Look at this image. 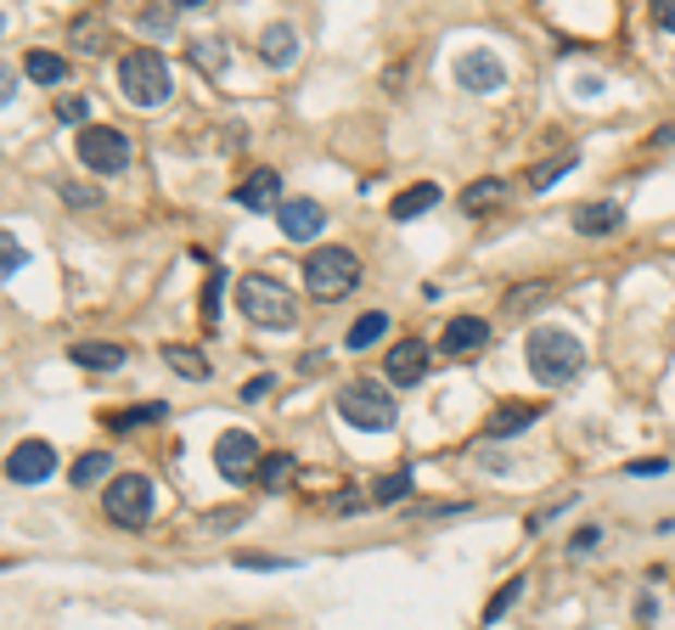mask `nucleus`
Here are the masks:
<instances>
[{
	"label": "nucleus",
	"instance_id": "nucleus-1",
	"mask_svg": "<svg viewBox=\"0 0 675 630\" xmlns=\"http://www.w3.org/2000/svg\"><path fill=\"white\" fill-rule=\"evenodd\" d=\"M524 360H529L535 383H547V388H568L586 372V349L574 333H563V326H535L529 344H524Z\"/></svg>",
	"mask_w": 675,
	"mask_h": 630
},
{
	"label": "nucleus",
	"instance_id": "nucleus-2",
	"mask_svg": "<svg viewBox=\"0 0 675 630\" xmlns=\"http://www.w3.org/2000/svg\"><path fill=\"white\" fill-rule=\"evenodd\" d=\"M236 310H243L254 326H265V333H287V326L298 321V298H293V287H282L277 276L248 271L243 282H236Z\"/></svg>",
	"mask_w": 675,
	"mask_h": 630
},
{
	"label": "nucleus",
	"instance_id": "nucleus-3",
	"mask_svg": "<svg viewBox=\"0 0 675 630\" xmlns=\"http://www.w3.org/2000/svg\"><path fill=\"white\" fill-rule=\"evenodd\" d=\"M360 254L355 248H316L310 259H304V293L321 298V305H338V298H349L360 287Z\"/></svg>",
	"mask_w": 675,
	"mask_h": 630
},
{
	"label": "nucleus",
	"instance_id": "nucleus-4",
	"mask_svg": "<svg viewBox=\"0 0 675 630\" xmlns=\"http://www.w3.org/2000/svg\"><path fill=\"white\" fill-rule=\"evenodd\" d=\"M119 90L130 96L135 108H163L169 90H175L163 51H124V62H119Z\"/></svg>",
	"mask_w": 675,
	"mask_h": 630
},
{
	"label": "nucleus",
	"instance_id": "nucleus-5",
	"mask_svg": "<svg viewBox=\"0 0 675 630\" xmlns=\"http://www.w3.org/2000/svg\"><path fill=\"white\" fill-rule=\"evenodd\" d=\"M338 417H344L349 428H366V434H383V428H394V394L383 383H344L338 388Z\"/></svg>",
	"mask_w": 675,
	"mask_h": 630
},
{
	"label": "nucleus",
	"instance_id": "nucleus-6",
	"mask_svg": "<svg viewBox=\"0 0 675 630\" xmlns=\"http://www.w3.org/2000/svg\"><path fill=\"white\" fill-rule=\"evenodd\" d=\"M158 507V495H152V479L147 473H119L108 484V495H101V512H108L119 529H142Z\"/></svg>",
	"mask_w": 675,
	"mask_h": 630
},
{
	"label": "nucleus",
	"instance_id": "nucleus-7",
	"mask_svg": "<svg viewBox=\"0 0 675 630\" xmlns=\"http://www.w3.org/2000/svg\"><path fill=\"white\" fill-rule=\"evenodd\" d=\"M74 147H79V163H85V170H96V175H119L124 163H130V136H124V129H113V124H85Z\"/></svg>",
	"mask_w": 675,
	"mask_h": 630
},
{
	"label": "nucleus",
	"instance_id": "nucleus-8",
	"mask_svg": "<svg viewBox=\"0 0 675 630\" xmlns=\"http://www.w3.org/2000/svg\"><path fill=\"white\" fill-rule=\"evenodd\" d=\"M259 461H265V450H259V440L248 434V428H225V434L214 440V468H220V479H231V484L259 479Z\"/></svg>",
	"mask_w": 675,
	"mask_h": 630
},
{
	"label": "nucleus",
	"instance_id": "nucleus-9",
	"mask_svg": "<svg viewBox=\"0 0 675 630\" xmlns=\"http://www.w3.org/2000/svg\"><path fill=\"white\" fill-rule=\"evenodd\" d=\"M51 473H57V450H51L46 440L12 445V456H7V479H12V484H46Z\"/></svg>",
	"mask_w": 675,
	"mask_h": 630
},
{
	"label": "nucleus",
	"instance_id": "nucleus-10",
	"mask_svg": "<svg viewBox=\"0 0 675 630\" xmlns=\"http://www.w3.org/2000/svg\"><path fill=\"white\" fill-rule=\"evenodd\" d=\"M277 225H282V237H287V243H310L316 231L327 225V209L316 203V197H282Z\"/></svg>",
	"mask_w": 675,
	"mask_h": 630
},
{
	"label": "nucleus",
	"instance_id": "nucleus-11",
	"mask_svg": "<svg viewBox=\"0 0 675 630\" xmlns=\"http://www.w3.org/2000/svg\"><path fill=\"white\" fill-rule=\"evenodd\" d=\"M422 372H428V344H422V338L389 344V355H383V378H389V383L412 388V383H422Z\"/></svg>",
	"mask_w": 675,
	"mask_h": 630
},
{
	"label": "nucleus",
	"instance_id": "nucleus-12",
	"mask_svg": "<svg viewBox=\"0 0 675 630\" xmlns=\"http://www.w3.org/2000/svg\"><path fill=\"white\" fill-rule=\"evenodd\" d=\"M456 79H462L472 96H484V90H501L506 69H501L495 51H462V57H456Z\"/></svg>",
	"mask_w": 675,
	"mask_h": 630
},
{
	"label": "nucleus",
	"instance_id": "nucleus-13",
	"mask_svg": "<svg viewBox=\"0 0 675 630\" xmlns=\"http://www.w3.org/2000/svg\"><path fill=\"white\" fill-rule=\"evenodd\" d=\"M68 51H79V57L113 51V23L101 17V12H79L74 23H68Z\"/></svg>",
	"mask_w": 675,
	"mask_h": 630
},
{
	"label": "nucleus",
	"instance_id": "nucleus-14",
	"mask_svg": "<svg viewBox=\"0 0 675 630\" xmlns=\"http://www.w3.org/2000/svg\"><path fill=\"white\" fill-rule=\"evenodd\" d=\"M484 344H490V321H479V316H456L439 333V355H479Z\"/></svg>",
	"mask_w": 675,
	"mask_h": 630
},
{
	"label": "nucleus",
	"instance_id": "nucleus-15",
	"mask_svg": "<svg viewBox=\"0 0 675 630\" xmlns=\"http://www.w3.org/2000/svg\"><path fill=\"white\" fill-rule=\"evenodd\" d=\"M568 225L580 231V237H608V231H619V225H625V209H619V203H608V197H597V203H580V209H574Z\"/></svg>",
	"mask_w": 675,
	"mask_h": 630
},
{
	"label": "nucleus",
	"instance_id": "nucleus-16",
	"mask_svg": "<svg viewBox=\"0 0 675 630\" xmlns=\"http://www.w3.org/2000/svg\"><path fill=\"white\" fill-rule=\"evenodd\" d=\"M547 411V406H535V400H506V406H495L490 417H484V434L490 440H513V434H524V428Z\"/></svg>",
	"mask_w": 675,
	"mask_h": 630
},
{
	"label": "nucleus",
	"instance_id": "nucleus-17",
	"mask_svg": "<svg viewBox=\"0 0 675 630\" xmlns=\"http://www.w3.org/2000/svg\"><path fill=\"white\" fill-rule=\"evenodd\" d=\"M68 360H74V367H85V372H119L130 355H124V344H113V338H85V344L68 349Z\"/></svg>",
	"mask_w": 675,
	"mask_h": 630
},
{
	"label": "nucleus",
	"instance_id": "nucleus-18",
	"mask_svg": "<svg viewBox=\"0 0 675 630\" xmlns=\"http://www.w3.org/2000/svg\"><path fill=\"white\" fill-rule=\"evenodd\" d=\"M277 186H282V181H277V170H254V175H248L243 186H236L231 197H236V209L265 214V209H282V203H277Z\"/></svg>",
	"mask_w": 675,
	"mask_h": 630
},
{
	"label": "nucleus",
	"instance_id": "nucleus-19",
	"mask_svg": "<svg viewBox=\"0 0 675 630\" xmlns=\"http://www.w3.org/2000/svg\"><path fill=\"white\" fill-rule=\"evenodd\" d=\"M259 57L270 62V69H293V57H298V35H293V23H270L265 35H259Z\"/></svg>",
	"mask_w": 675,
	"mask_h": 630
},
{
	"label": "nucleus",
	"instance_id": "nucleus-20",
	"mask_svg": "<svg viewBox=\"0 0 675 630\" xmlns=\"http://www.w3.org/2000/svg\"><path fill=\"white\" fill-rule=\"evenodd\" d=\"M439 192L433 181H417V186H405V192H394V203H389V220H417V214H428L433 203H439Z\"/></svg>",
	"mask_w": 675,
	"mask_h": 630
},
{
	"label": "nucleus",
	"instance_id": "nucleus-21",
	"mask_svg": "<svg viewBox=\"0 0 675 630\" xmlns=\"http://www.w3.org/2000/svg\"><path fill=\"white\" fill-rule=\"evenodd\" d=\"M163 367H175V372H181V378H192V383H209V378H214L209 355L192 349V344H163Z\"/></svg>",
	"mask_w": 675,
	"mask_h": 630
},
{
	"label": "nucleus",
	"instance_id": "nucleus-22",
	"mask_svg": "<svg viewBox=\"0 0 675 630\" xmlns=\"http://www.w3.org/2000/svg\"><path fill=\"white\" fill-rule=\"evenodd\" d=\"M574 163H580V152H574V147L552 152L547 163H535V170L524 175V192H552V181H563V175L574 170Z\"/></svg>",
	"mask_w": 675,
	"mask_h": 630
},
{
	"label": "nucleus",
	"instance_id": "nucleus-23",
	"mask_svg": "<svg viewBox=\"0 0 675 630\" xmlns=\"http://www.w3.org/2000/svg\"><path fill=\"white\" fill-rule=\"evenodd\" d=\"M501 197H506V181H501V175H484V181H472V186L462 192V209H467V214H484V209L501 203Z\"/></svg>",
	"mask_w": 675,
	"mask_h": 630
},
{
	"label": "nucleus",
	"instance_id": "nucleus-24",
	"mask_svg": "<svg viewBox=\"0 0 675 630\" xmlns=\"http://www.w3.org/2000/svg\"><path fill=\"white\" fill-rule=\"evenodd\" d=\"M163 417H169L163 400H142V406H130V411L108 417V428H113V434H130V428H152V422H163Z\"/></svg>",
	"mask_w": 675,
	"mask_h": 630
},
{
	"label": "nucleus",
	"instance_id": "nucleus-25",
	"mask_svg": "<svg viewBox=\"0 0 675 630\" xmlns=\"http://www.w3.org/2000/svg\"><path fill=\"white\" fill-rule=\"evenodd\" d=\"M540 298H552V282H524V287H506L501 293V310L506 316H529Z\"/></svg>",
	"mask_w": 675,
	"mask_h": 630
},
{
	"label": "nucleus",
	"instance_id": "nucleus-26",
	"mask_svg": "<svg viewBox=\"0 0 675 630\" xmlns=\"http://www.w3.org/2000/svg\"><path fill=\"white\" fill-rule=\"evenodd\" d=\"M23 69H28L34 85H57V79L68 74V57H57V51H28V57H23Z\"/></svg>",
	"mask_w": 675,
	"mask_h": 630
},
{
	"label": "nucleus",
	"instance_id": "nucleus-27",
	"mask_svg": "<svg viewBox=\"0 0 675 630\" xmlns=\"http://www.w3.org/2000/svg\"><path fill=\"white\" fill-rule=\"evenodd\" d=\"M383 333H389V316H383V310H366V316H355V326H349L344 344H349V349H371Z\"/></svg>",
	"mask_w": 675,
	"mask_h": 630
},
{
	"label": "nucleus",
	"instance_id": "nucleus-28",
	"mask_svg": "<svg viewBox=\"0 0 675 630\" xmlns=\"http://www.w3.org/2000/svg\"><path fill=\"white\" fill-rule=\"evenodd\" d=\"M287 479H293V456H287V450H270V456L259 461V484H265V490H282Z\"/></svg>",
	"mask_w": 675,
	"mask_h": 630
},
{
	"label": "nucleus",
	"instance_id": "nucleus-29",
	"mask_svg": "<svg viewBox=\"0 0 675 630\" xmlns=\"http://www.w3.org/2000/svg\"><path fill=\"white\" fill-rule=\"evenodd\" d=\"M108 473H113V456L108 450H85L74 461V484H96V479H108Z\"/></svg>",
	"mask_w": 675,
	"mask_h": 630
},
{
	"label": "nucleus",
	"instance_id": "nucleus-30",
	"mask_svg": "<svg viewBox=\"0 0 675 630\" xmlns=\"http://www.w3.org/2000/svg\"><path fill=\"white\" fill-rule=\"evenodd\" d=\"M400 495H412V468H400V473L378 479V490H371V502H378V507H389V502H400Z\"/></svg>",
	"mask_w": 675,
	"mask_h": 630
},
{
	"label": "nucleus",
	"instance_id": "nucleus-31",
	"mask_svg": "<svg viewBox=\"0 0 675 630\" xmlns=\"http://www.w3.org/2000/svg\"><path fill=\"white\" fill-rule=\"evenodd\" d=\"M220 293H225V276L209 271V276H202V326L220 321Z\"/></svg>",
	"mask_w": 675,
	"mask_h": 630
},
{
	"label": "nucleus",
	"instance_id": "nucleus-32",
	"mask_svg": "<svg viewBox=\"0 0 675 630\" xmlns=\"http://www.w3.org/2000/svg\"><path fill=\"white\" fill-rule=\"evenodd\" d=\"M192 62H197V69H209V74H220V69H225L220 40H192Z\"/></svg>",
	"mask_w": 675,
	"mask_h": 630
},
{
	"label": "nucleus",
	"instance_id": "nucleus-33",
	"mask_svg": "<svg viewBox=\"0 0 675 630\" xmlns=\"http://www.w3.org/2000/svg\"><path fill=\"white\" fill-rule=\"evenodd\" d=\"M518 591H524V575H518V580H506V585H501V591L490 596V608H484V619H501L506 608H513V603H518Z\"/></svg>",
	"mask_w": 675,
	"mask_h": 630
},
{
	"label": "nucleus",
	"instance_id": "nucleus-34",
	"mask_svg": "<svg viewBox=\"0 0 675 630\" xmlns=\"http://www.w3.org/2000/svg\"><path fill=\"white\" fill-rule=\"evenodd\" d=\"M243 518H248V502H243V507H225V512H209V518H202V535H220V529H236Z\"/></svg>",
	"mask_w": 675,
	"mask_h": 630
},
{
	"label": "nucleus",
	"instance_id": "nucleus-35",
	"mask_svg": "<svg viewBox=\"0 0 675 630\" xmlns=\"http://www.w3.org/2000/svg\"><path fill=\"white\" fill-rule=\"evenodd\" d=\"M175 17H181V7H163V12H142V28H147V35H169V28H175Z\"/></svg>",
	"mask_w": 675,
	"mask_h": 630
},
{
	"label": "nucleus",
	"instance_id": "nucleus-36",
	"mask_svg": "<svg viewBox=\"0 0 675 630\" xmlns=\"http://www.w3.org/2000/svg\"><path fill=\"white\" fill-rule=\"evenodd\" d=\"M85 113H90L85 96H57V119L62 124H85Z\"/></svg>",
	"mask_w": 675,
	"mask_h": 630
},
{
	"label": "nucleus",
	"instance_id": "nucleus-37",
	"mask_svg": "<svg viewBox=\"0 0 675 630\" xmlns=\"http://www.w3.org/2000/svg\"><path fill=\"white\" fill-rule=\"evenodd\" d=\"M0 271H7V276H17V271H23V248H17V237H12V231L0 237Z\"/></svg>",
	"mask_w": 675,
	"mask_h": 630
},
{
	"label": "nucleus",
	"instance_id": "nucleus-38",
	"mask_svg": "<svg viewBox=\"0 0 675 630\" xmlns=\"http://www.w3.org/2000/svg\"><path fill=\"white\" fill-rule=\"evenodd\" d=\"M236 569H293L287 557H248V552H236Z\"/></svg>",
	"mask_w": 675,
	"mask_h": 630
},
{
	"label": "nucleus",
	"instance_id": "nucleus-39",
	"mask_svg": "<svg viewBox=\"0 0 675 630\" xmlns=\"http://www.w3.org/2000/svg\"><path fill=\"white\" fill-rule=\"evenodd\" d=\"M472 502H433V507H412V518H445V512H467Z\"/></svg>",
	"mask_w": 675,
	"mask_h": 630
},
{
	"label": "nucleus",
	"instance_id": "nucleus-40",
	"mask_svg": "<svg viewBox=\"0 0 675 630\" xmlns=\"http://www.w3.org/2000/svg\"><path fill=\"white\" fill-rule=\"evenodd\" d=\"M62 203H79V209H90V203H101V192H90V186H62Z\"/></svg>",
	"mask_w": 675,
	"mask_h": 630
},
{
	"label": "nucleus",
	"instance_id": "nucleus-41",
	"mask_svg": "<svg viewBox=\"0 0 675 630\" xmlns=\"http://www.w3.org/2000/svg\"><path fill=\"white\" fill-rule=\"evenodd\" d=\"M332 507H338V512H344V518H349V512H360L366 502H360V490H349V484H344V490H338V495H332Z\"/></svg>",
	"mask_w": 675,
	"mask_h": 630
},
{
	"label": "nucleus",
	"instance_id": "nucleus-42",
	"mask_svg": "<svg viewBox=\"0 0 675 630\" xmlns=\"http://www.w3.org/2000/svg\"><path fill=\"white\" fill-rule=\"evenodd\" d=\"M265 394H270V372H259V378L243 383V400H265Z\"/></svg>",
	"mask_w": 675,
	"mask_h": 630
},
{
	"label": "nucleus",
	"instance_id": "nucleus-43",
	"mask_svg": "<svg viewBox=\"0 0 675 630\" xmlns=\"http://www.w3.org/2000/svg\"><path fill=\"white\" fill-rule=\"evenodd\" d=\"M664 468H670V461H664V456H648V461H630V473H636V479H648V473H664Z\"/></svg>",
	"mask_w": 675,
	"mask_h": 630
},
{
	"label": "nucleus",
	"instance_id": "nucleus-44",
	"mask_svg": "<svg viewBox=\"0 0 675 630\" xmlns=\"http://www.w3.org/2000/svg\"><path fill=\"white\" fill-rule=\"evenodd\" d=\"M648 141H653L659 152H670V147H675V124H659V129H653V136H648Z\"/></svg>",
	"mask_w": 675,
	"mask_h": 630
},
{
	"label": "nucleus",
	"instance_id": "nucleus-45",
	"mask_svg": "<svg viewBox=\"0 0 675 630\" xmlns=\"http://www.w3.org/2000/svg\"><path fill=\"white\" fill-rule=\"evenodd\" d=\"M597 546V529H574V541H568V552H591Z\"/></svg>",
	"mask_w": 675,
	"mask_h": 630
},
{
	"label": "nucleus",
	"instance_id": "nucleus-46",
	"mask_svg": "<svg viewBox=\"0 0 675 630\" xmlns=\"http://www.w3.org/2000/svg\"><path fill=\"white\" fill-rule=\"evenodd\" d=\"M653 23H659V28H675V0H659V7H653Z\"/></svg>",
	"mask_w": 675,
	"mask_h": 630
},
{
	"label": "nucleus",
	"instance_id": "nucleus-47",
	"mask_svg": "<svg viewBox=\"0 0 675 630\" xmlns=\"http://www.w3.org/2000/svg\"><path fill=\"white\" fill-rule=\"evenodd\" d=\"M220 630H248V625H220Z\"/></svg>",
	"mask_w": 675,
	"mask_h": 630
}]
</instances>
